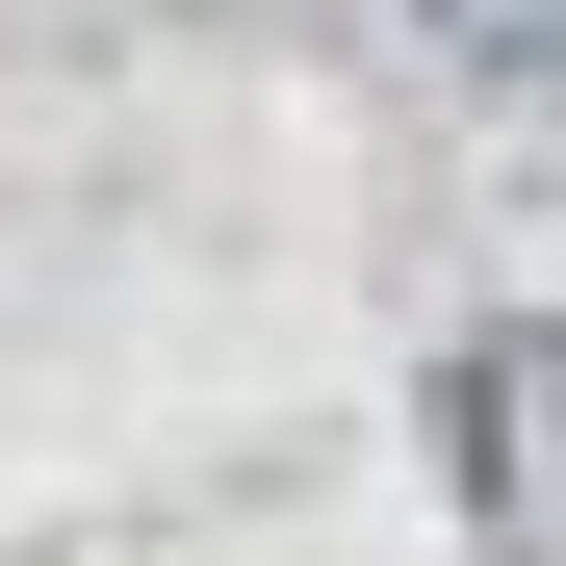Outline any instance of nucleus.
Masks as SVG:
<instances>
[{"mask_svg":"<svg viewBox=\"0 0 566 566\" xmlns=\"http://www.w3.org/2000/svg\"><path fill=\"white\" fill-rule=\"evenodd\" d=\"M463 52H515V77H566V0H438Z\"/></svg>","mask_w":566,"mask_h":566,"instance_id":"f257e3e1","label":"nucleus"}]
</instances>
